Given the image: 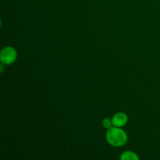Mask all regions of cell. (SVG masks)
<instances>
[{
    "instance_id": "obj_1",
    "label": "cell",
    "mask_w": 160,
    "mask_h": 160,
    "mask_svg": "<svg viewBox=\"0 0 160 160\" xmlns=\"http://www.w3.org/2000/svg\"><path fill=\"white\" fill-rule=\"evenodd\" d=\"M106 140L109 145L114 147H120L125 145L128 142V135L123 130L118 127H112L108 129L106 133Z\"/></svg>"
},
{
    "instance_id": "obj_2",
    "label": "cell",
    "mask_w": 160,
    "mask_h": 160,
    "mask_svg": "<svg viewBox=\"0 0 160 160\" xmlns=\"http://www.w3.org/2000/svg\"><path fill=\"white\" fill-rule=\"evenodd\" d=\"M17 52L12 47H5L0 53V60L4 65H10L17 59Z\"/></svg>"
},
{
    "instance_id": "obj_3",
    "label": "cell",
    "mask_w": 160,
    "mask_h": 160,
    "mask_svg": "<svg viewBox=\"0 0 160 160\" xmlns=\"http://www.w3.org/2000/svg\"><path fill=\"white\" fill-rule=\"evenodd\" d=\"M112 124H113L114 127H118V128H120V127H123L128 123V116L126 115L123 112H117V114L114 115V117H112Z\"/></svg>"
},
{
    "instance_id": "obj_4",
    "label": "cell",
    "mask_w": 160,
    "mask_h": 160,
    "mask_svg": "<svg viewBox=\"0 0 160 160\" xmlns=\"http://www.w3.org/2000/svg\"><path fill=\"white\" fill-rule=\"evenodd\" d=\"M120 159L121 160H138L139 157L136 153L131 151H127L122 153L121 156H120Z\"/></svg>"
},
{
    "instance_id": "obj_5",
    "label": "cell",
    "mask_w": 160,
    "mask_h": 160,
    "mask_svg": "<svg viewBox=\"0 0 160 160\" xmlns=\"http://www.w3.org/2000/svg\"><path fill=\"white\" fill-rule=\"evenodd\" d=\"M102 125L106 129H109V128H111L113 126V124H112V120L109 118H105L102 120Z\"/></svg>"
}]
</instances>
